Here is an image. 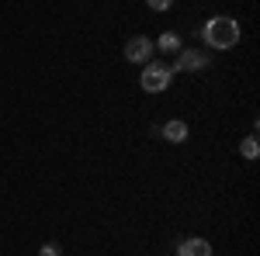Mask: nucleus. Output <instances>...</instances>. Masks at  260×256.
Listing matches in <instances>:
<instances>
[{
	"label": "nucleus",
	"instance_id": "obj_1",
	"mask_svg": "<svg viewBox=\"0 0 260 256\" xmlns=\"http://www.w3.org/2000/svg\"><path fill=\"white\" fill-rule=\"evenodd\" d=\"M201 39H205V45H212V49H233V45H240V24L233 18H225V14H219V18H208V24L201 28Z\"/></svg>",
	"mask_w": 260,
	"mask_h": 256
},
{
	"label": "nucleus",
	"instance_id": "obj_2",
	"mask_svg": "<svg viewBox=\"0 0 260 256\" xmlns=\"http://www.w3.org/2000/svg\"><path fill=\"white\" fill-rule=\"evenodd\" d=\"M170 66H163V62H149L146 69H142V77H139V83H142V90H149V94H160V90H167L170 87Z\"/></svg>",
	"mask_w": 260,
	"mask_h": 256
},
{
	"label": "nucleus",
	"instance_id": "obj_3",
	"mask_svg": "<svg viewBox=\"0 0 260 256\" xmlns=\"http://www.w3.org/2000/svg\"><path fill=\"white\" fill-rule=\"evenodd\" d=\"M205 66H208V56L205 52H198V49H180L170 73H191V69H205Z\"/></svg>",
	"mask_w": 260,
	"mask_h": 256
},
{
	"label": "nucleus",
	"instance_id": "obj_4",
	"mask_svg": "<svg viewBox=\"0 0 260 256\" xmlns=\"http://www.w3.org/2000/svg\"><path fill=\"white\" fill-rule=\"evenodd\" d=\"M153 39H146V35H136V39L125 42V59L128 62H149V56H153Z\"/></svg>",
	"mask_w": 260,
	"mask_h": 256
},
{
	"label": "nucleus",
	"instance_id": "obj_5",
	"mask_svg": "<svg viewBox=\"0 0 260 256\" xmlns=\"http://www.w3.org/2000/svg\"><path fill=\"white\" fill-rule=\"evenodd\" d=\"M180 256H212V242L208 239H201V236H187V239H180Z\"/></svg>",
	"mask_w": 260,
	"mask_h": 256
},
{
	"label": "nucleus",
	"instance_id": "obj_6",
	"mask_svg": "<svg viewBox=\"0 0 260 256\" xmlns=\"http://www.w3.org/2000/svg\"><path fill=\"white\" fill-rule=\"evenodd\" d=\"M160 135L167 138V142H184V138H187V125H184L180 118H174V121H167V125L160 128Z\"/></svg>",
	"mask_w": 260,
	"mask_h": 256
},
{
	"label": "nucleus",
	"instance_id": "obj_7",
	"mask_svg": "<svg viewBox=\"0 0 260 256\" xmlns=\"http://www.w3.org/2000/svg\"><path fill=\"white\" fill-rule=\"evenodd\" d=\"M153 45H156L160 52H174V56H177V52H180V35H177V31H163Z\"/></svg>",
	"mask_w": 260,
	"mask_h": 256
},
{
	"label": "nucleus",
	"instance_id": "obj_8",
	"mask_svg": "<svg viewBox=\"0 0 260 256\" xmlns=\"http://www.w3.org/2000/svg\"><path fill=\"white\" fill-rule=\"evenodd\" d=\"M240 153H243V159H257L260 156V142H257V135H246L240 142Z\"/></svg>",
	"mask_w": 260,
	"mask_h": 256
},
{
	"label": "nucleus",
	"instance_id": "obj_9",
	"mask_svg": "<svg viewBox=\"0 0 260 256\" xmlns=\"http://www.w3.org/2000/svg\"><path fill=\"white\" fill-rule=\"evenodd\" d=\"M59 253H62V249L56 246V242H45V246L39 249V256H59Z\"/></svg>",
	"mask_w": 260,
	"mask_h": 256
},
{
	"label": "nucleus",
	"instance_id": "obj_10",
	"mask_svg": "<svg viewBox=\"0 0 260 256\" xmlns=\"http://www.w3.org/2000/svg\"><path fill=\"white\" fill-rule=\"evenodd\" d=\"M146 4H149V11H167L174 0H146Z\"/></svg>",
	"mask_w": 260,
	"mask_h": 256
}]
</instances>
